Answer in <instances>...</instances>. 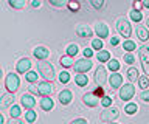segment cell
Segmentation results:
<instances>
[{
  "label": "cell",
  "instance_id": "cell-50",
  "mask_svg": "<svg viewBox=\"0 0 149 124\" xmlns=\"http://www.w3.org/2000/svg\"><path fill=\"white\" fill-rule=\"evenodd\" d=\"M40 5H42L40 0H33V3H31V6H33V8H39Z\"/></svg>",
  "mask_w": 149,
  "mask_h": 124
},
{
  "label": "cell",
  "instance_id": "cell-27",
  "mask_svg": "<svg viewBox=\"0 0 149 124\" xmlns=\"http://www.w3.org/2000/svg\"><path fill=\"white\" fill-rule=\"evenodd\" d=\"M20 113H22L20 105L13 104L11 107H9V116H11V118H19V116H20Z\"/></svg>",
  "mask_w": 149,
  "mask_h": 124
},
{
  "label": "cell",
  "instance_id": "cell-4",
  "mask_svg": "<svg viewBox=\"0 0 149 124\" xmlns=\"http://www.w3.org/2000/svg\"><path fill=\"white\" fill-rule=\"evenodd\" d=\"M138 56H140V62H141V68L144 75H149V47L148 45H141L138 48Z\"/></svg>",
  "mask_w": 149,
  "mask_h": 124
},
{
  "label": "cell",
  "instance_id": "cell-42",
  "mask_svg": "<svg viewBox=\"0 0 149 124\" xmlns=\"http://www.w3.org/2000/svg\"><path fill=\"white\" fill-rule=\"evenodd\" d=\"M143 0H134V5H132V10H137V11H141L143 10Z\"/></svg>",
  "mask_w": 149,
  "mask_h": 124
},
{
  "label": "cell",
  "instance_id": "cell-54",
  "mask_svg": "<svg viewBox=\"0 0 149 124\" xmlns=\"http://www.w3.org/2000/svg\"><path fill=\"white\" fill-rule=\"evenodd\" d=\"M107 124H118V123H113V121H112V123H107Z\"/></svg>",
  "mask_w": 149,
  "mask_h": 124
},
{
  "label": "cell",
  "instance_id": "cell-35",
  "mask_svg": "<svg viewBox=\"0 0 149 124\" xmlns=\"http://www.w3.org/2000/svg\"><path fill=\"white\" fill-rule=\"evenodd\" d=\"M59 82H61V84H68V82H70V73L68 71H61L59 73Z\"/></svg>",
  "mask_w": 149,
  "mask_h": 124
},
{
  "label": "cell",
  "instance_id": "cell-7",
  "mask_svg": "<svg viewBox=\"0 0 149 124\" xmlns=\"http://www.w3.org/2000/svg\"><path fill=\"white\" fill-rule=\"evenodd\" d=\"M82 103L87 105V107H90V109H95L98 104L101 103V98L98 96L95 91H88V93H86L82 96Z\"/></svg>",
  "mask_w": 149,
  "mask_h": 124
},
{
  "label": "cell",
  "instance_id": "cell-17",
  "mask_svg": "<svg viewBox=\"0 0 149 124\" xmlns=\"http://www.w3.org/2000/svg\"><path fill=\"white\" fill-rule=\"evenodd\" d=\"M72 99H73V95L68 89H65L59 93V103L62 105H68L70 103H72Z\"/></svg>",
  "mask_w": 149,
  "mask_h": 124
},
{
  "label": "cell",
  "instance_id": "cell-14",
  "mask_svg": "<svg viewBox=\"0 0 149 124\" xmlns=\"http://www.w3.org/2000/svg\"><path fill=\"white\" fill-rule=\"evenodd\" d=\"M33 56H34L37 61H47V57L50 56V50L45 47H36L33 50Z\"/></svg>",
  "mask_w": 149,
  "mask_h": 124
},
{
  "label": "cell",
  "instance_id": "cell-19",
  "mask_svg": "<svg viewBox=\"0 0 149 124\" xmlns=\"http://www.w3.org/2000/svg\"><path fill=\"white\" fill-rule=\"evenodd\" d=\"M74 82H76L78 87H86L88 84V78H87V75H84V73H78V75L74 76Z\"/></svg>",
  "mask_w": 149,
  "mask_h": 124
},
{
  "label": "cell",
  "instance_id": "cell-2",
  "mask_svg": "<svg viewBox=\"0 0 149 124\" xmlns=\"http://www.w3.org/2000/svg\"><path fill=\"white\" fill-rule=\"evenodd\" d=\"M19 85H20V79L16 73H8L6 78H5V87H6L8 93H16L19 90Z\"/></svg>",
  "mask_w": 149,
  "mask_h": 124
},
{
  "label": "cell",
  "instance_id": "cell-23",
  "mask_svg": "<svg viewBox=\"0 0 149 124\" xmlns=\"http://www.w3.org/2000/svg\"><path fill=\"white\" fill-rule=\"evenodd\" d=\"M137 34H138V37H140V40H141V42H146V40L149 39V30L144 28V26H138Z\"/></svg>",
  "mask_w": 149,
  "mask_h": 124
},
{
  "label": "cell",
  "instance_id": "cell-52",
  "mask_svg": "<svg viewBox=\"0 0 149 124\" xmlns=\"http://www.w3.org/2000/svg\"><path fill=\"white\" fill-rule=\"evenodd\" d=\"M0 124H5V116H3V113H0Z\"/></svg>",
  "mask_w": 149,
  "mask_h": 124
},
{
  "label": "cell",
  "instance_id": "cell-31",
  "mask_svg": "<svg viewBox=\"0 0 149 124\" xmlns=\"http://www.w3.org/2000/svg\"><path fill=\"white\" fill-rule=\"evenodd\" d=\"M36 118H37V113H36L33 109H28L26 112H25V119H26V123H34Z\"/></svg>",
  "mask_w": 149,
  "mask_h": 124
},
{
  "label": "cell",
  "instance_id": "cell-25",
  "mask_svg": "<svg viewBox=\"0 0 149 124\" xmlns=\"http://www.w3.org/2000/svg\"><path fill=\"white\" fill-rule=\"evenodd\" d=\"M127 78H129V81H130V82H135V81H138L140 75H138V70H137V68L130 67L129 70H127Z\"/></svg>",
  "mask_w": 149,
  "mask_h": 124
},
{
  "label": "cell",
  "instance_id": "cell-48",
  "mask_svg": "<svg viewBox=\"0 0 149 124\" xmlns=\"http://www.w3.org/2000/svg\"><path fill=\"white\" fill-rule=\"evenodd\" d=\"M118 44H120V39H118V37H113V36H112V39H110V45H112V47H116Z\"/></svg>",
  "mask_w": 149,
  "mask_h": 124
},
{
  "label": "cell",
  "instance_id": "cell-30",
  "mask_svg": "<svg viewBox=\"0 0 149 124\" xmlns=\"http://www.w3.org/2000/svg\"><path fill=\"white\" fill-rule=\"evenodd\" d=\"M138 85H140V89H141V90H148V87H149V79H148L146 75H141V76L138 78Z\"/></svg>",
  "mask_w": 149,
  "mask_h": 124
},
{
  "label": "cell",
  "instance_id": "cell-45",
  "mask_svg": "<svg viewBox=\"0 0 149 124\" xmlns=\"http://www.w3.org/2000/svg\"><path fill=\"white\" fill-rule=\"evenodd\" d=\"M84 57H93V50H90V48H86L84 50Z\"/></svg>",
  "mask_w": 149,
  "mask_h": 124
},
{
  "label": "cell",
  "instance_id": "cell-29",
  "mask_svg": "<svg viewBox=\"0 0 149 124\" xmlns=\"http://www.w3.org/2000/svg\"><path fill=\"white\" fill-rule=\"evenodd\" d=\"M59 64H61V67H64V68H70V67H73V61H72V57H70V56H64V57H61V59H59Z\"/></svg>",
  "mask_w": 149,
  "mask_h": 124
},
{
  "label": "cell",
  "instance_id": "cell-46",
  "mask_svg": "<svg viewBox=\"0 0 149 124\" xmlns=\"http://www.w3.org/2000/svg\"><path fill=\"white\" fill-rule=\"evenodd\" d=\"M28 90H30V93L31 95H39V91H37V85H30V87H28Z\"/></svg>",
  "mask_w": 149,
  "mask_h": 124
},
{
  "label": "cell",
  "instance_id": "cell-32",
  "mask_svg": "<svg viewBox=\"0 0 149 124\" xmlns=\"http://www.w3.org/2000/svg\"><path fill=\"white\" fill-rule=\"evenodd\" d=\"M120 65H121V64L116 61V59H110V61L107 62V68H109L110 71H118L120 70Z\"/></svg>",
  "mask_w": 149,
  "mask_h": 124
},
{
  "label": "cell",
  "instance_id": "cell-18",
  "mask_svg": "<svg viewBox=\"0 0 149 124\" xmlns=\"http://www.w3.org/2000/svg\"><path fill=\"white\" fill-rule=\"evenodd\" d=\"M39 105H40L42 110H45V112H50V110L54 107V103H53V99H51L50 96H42V99L39 101Z\"/></svg>",
  "mask_w": 149,
  "mask_h": 124
},
{
  "label": "cell",
  "instance_id": "cell-43",
  "mask_svg": "<svg viewBox=\"0 0 149 124\" xmlns=\"http://www.w3.org/2000/svg\"><path fill=\"white\" fill-rule=\"evenodd\" d=\"M140 99L144 101V103H149V89L141 91V95H140Z\"/></svg>",
  "mask_w": 149,
  "mask_h": 124
},
{
  "label": "cell",
  "instance_id": "cell-24",
  "mask_svg": "<svg viewBox=\"0 0 149 124\" xmlns=\"http://www.w3.org/2000/svg\"><path fill=\"white\" fill-rule=\"evenodd\" d=\"M129 16H130V20H132V22H137V24H140V22L143 20V12H141V11L132 10V11L129 12Z\"/></svg>",
  "mask_w": 149,
  "mask_h": 124
},
{
  "label": "cell",
  "instance_id": "cell-16",
  "mask_svg": "<svg viewBox=\"0 0 149 124\" xmlns=\"http://www.w3.org/2000/svg\"><path fill=\"white\" fill-rule=\"evenodd\" d=\"M20 105H22V107H25L26 110H28V109H33V107L36 105V99L33 98V95H30V93L22 95V98H20Z\"/></svg>",
  "mask_w": 149,
  "mask_h": 124
},
{
  "label": "cell",
  "instance_id": "cell-8",
  "mask_svg": "<svg viewBox=\"0 0 149 124\" xmlns=\"http://www.w3.org/2000/svg\"><path fill=\"white\" fill-rule=\"evenodd\" d=\"M134 95H135V87L132 84H124L120 89V99H123L124 103H127V101L132 99Z\"/></svg>",
  "mask_w": 149,
  "mask_h": 124
},
{
  "label": "cell",
  "instance_id": "cell-37",
  "mask_svg": "<svg viewBox=\"0 0 149 124\" xmlns=\"http://www.w3.org/2000/svg\"><path fill=\"white\" fill-rule=\"evenodd\" d=\"M48 3L51 6H54V8H62V6H65L67 5V0H48Z\"/></svg>",
  "mask_w": 149,
  "mask_h": 124
},
{
  "label": "cell",
  "instance_id": "cell-26",
  "mask_svg": "<svg viewBox=\"0 0 149 124\" xmlns=\"http://www.w3.org/2000/svg\"><path fill=\"white\" fill-rule=\"evenodd\" d=\"M123 48H124L127 53H132L134 50H137V45H135V42H134V40H130V39H126V40H124V44H123Z\"/></svg>",
  "mask_w": 149,
  "mask_h": 124
},
{
  "label": "cell",
  "instance_id": "cell-34",
  "mask_svg": "<svg viewBox=\"0 0 149 124\" xmlns=\"http://www.w3.org/2000/svg\"><path fill=\"white\" fill-rule=\"evenodd\" d=\"M124 112L127 113V115H134V113H137V112H138V105H137V104H134V103H129V104L124 107Z\"/></svg>",
  "mask_w": 149,
  "mask_h": 124
},
{
  "label": "cell",
  "instance_id": "cell-5",
  "mask_svg": "<svg viewBox=\"0 0 149 124\" xmlns=\"http://www.w3.org/2000/svg\"><path fill=\"white\" fill-rule=\"evenodd\" d=\"M118 115H120V110L116 109V107H106L104 110L101 112V115H100V119L102 123H112L113 119H116L118 118Z\"/></svg>",
  "mask_w": 149,
  "mask_h": 124
},
{
  "label": "cell",
  "instance_id": "cell-21",
  "mask_svg": "<svg viewBox=\"0 0 149 124\" xmlns=\"http://www.w3.org/2000/svg\"><path fill=\"white\" fill-rule=\"evenodd\" d=\"M14 93H8V95H3L2 96V103H0V107L5 109V107H8V105H13L14 103Z\"/></svg>",
  "mask_w": 149,
  "mask_h": 124
},
{
  "label": "cell",
  "instance_id": "cell-1",
  "mask_svg": "<svg viewBox=\"0 0 149 124\" xmlns=\"http://www.w3.org/2000/svg\"><path fill=\"white\" fill-rule=\"evenodd\" d=\"M37 70H39V75L44 78L45 81H53L54 76H56L54 67L47 61H39L37 62Z\"/></svg>",
  "mask_w": 149,
  "mask_h": 124
},
{
  "label": "cell",
  "instance_id": "cell-36",
  "mask_svg": "<svg viewBox=\"0 0 149 124\" xmlns=\"http://www.w3.org/2000/svg\"><path fill=\"white\" fill-rule=\"evenodd\" d=\"M67 6H68V10L72 11V12H76V11L79 10V8H81V5H79V2H76V0H68Z\"/></svg>",
  "mask_w": 149,
  "mask_h": 124
},
{
  "label": "cell",
  "instance_id": "cell-3",
  "mask_svg": "<svg viewBox=\"0 0 149 124\" xmlns=\"http://www.w3.org/2000/svg\"><path fill=\"white\" fill-rule=\"evenodd\" d=\"M116 30H118L121 37H126V39H129L130 34H132V26H130L129 20L124 19V17H120L116 20Z\"/></svg>",
  "mask_w": 149,
  "mask_h": 124
},
{
  "label": "cell",
  "instance_id": "cell-38",
  "mask_svg": "<svg viewBox=\"0 0 149 124\" xmlns=\"http://www.w3.org/2000/svg\"><path fill=\"white\" fill-rule=\"evenodd\" d=\"M112 99H113V98H112V96H107V95H104V96H102V98H101V105H102V107H110V105H112Z\"/></svg>",
  "mask_w": 149,
  "mask_h": 124
},
{
  "label": "cell",
  "instance_id": "cell-22",
  "mask_svg": "<svg viewBox=\"0 0 149 124\" xmlns=\"http://www.w3.org/2000/svg\"><path fill=\"white\" fill-rule=\"evenodd\" d=\"M96 59L98 62H109L110 61V53L107 50H101V51L96 53Z\"/></svg>",
  "mask_w": 149,
  "mask_h": 124
},
{
  "label": "cell",
  "instance_id": "cell-33",
  "mask_svg": "<svg viewBox=\"0 0 149 124\" xmlns=\"http://www.w3.org/2000/svg\"><path fill=\"white\" fill-rule=\"evenodd\" d=\"M78 51H79V48H78L76 44H72L67 47V56H70V57H74L78 54Z\"/></svg>",
  "mask_w": 149,
  "mask_h": 124
},
{
  "label": "cell",
  "instance_id": "cell-41",
  "mask_svg": "<svg viewBox=\"0 0 149 124\" xmlns=\"http://www.w3.org/2000/svg\"><path fill=\"white\" fill-rule=\"evenodd\" d=\"M123 57H124V62H126V64H129V65H132V64L135 62V57H134V54H132V53H126Z\"/></svg>",
  "mask_w": 149,
  "mask_h": 124
},
{
  "label": "cell",
  "instance_id": "cell-44",
  "mask_svg": "<svg viewBox=\"0 0 149 124\" xmlns=\"http://www.w3.org/2000/svg\"><path fill=\"white\" fill-rule=\"evenodd\" d=\"M70 124H88V121L86 118H76V119H73Z\"/></svg>",
  "mask_w": 149,
  "mask_h": 124
},
{
  "label": "cell",
  "instance_id": "cell-10",
  "mask_svg": "<svg viewBox=\"0 0 149 124\" xmlns=\"http://www.w3.org/2000/svg\"><path fill=\"white\" fill-rule=\"evenodd\" d=\"M95 82H96L98 87H102L107 82V70H106V67L100 65L95 70Z\"/></svg>",
  "mask_w": 149,
  "mask_h": 124
},
{
  "label": "cell",
  "instance_id": "cell-40",
  "mask_svg": "<svg viewBox=\"0 0 149 124\" xmlns=\"http://www.w3.org/2000/svg\"><path fill=\"white\" fill-rule=\"evenodd\" d=\"M90 2V5L95 8V10H101L102 6H104V0H88Z\"/></svg>",
  "mask_w": 149,
  "mask_h": 124
},
{
  "label": "cell",
  "instance_id": "cell-47",
  "mask_svg": "<svg viewBox=\"0 0 149 124\" xmlns=\"http://www.w3.org/2000/svg\"><path fill=\"white\" fill-rule=\"evenodd\" d=\"M8 124H25V123H23V121H20L19 118H11V119H9V123H8Z\"/></svg>",
  "mask_w": 149,
  "mask_h": 124
},
{
  "label": "cell",
  "instance_id": "cell-11",
  "mask_svg": "<svg viewBox=\"0 0 149 124\" xmlns=\"http://www.w3.org/2000/svg\"><path fill=\"white\" fill-rule=\"evenodd\" d=\"M53 84L51 81H42V82H37V91H39L40 96H50L53 93Z\"/></svg>",
  "mask_w": 149,
  "mask_h": 124
},
{
  "label": "cell",
  "instance_id": "cell-53",
  "mask_svg": "<svg viewBox=\"0 0 149 124\" xmlns=\"http://www.w3.org/2000/svg\"><path fill=\"white\" fill-rule=\"evenodd\" d=\"M146 25H148V30H149V19L146 20Z\"/></svg>",
  "mask_w": 149,
  "mask_h": 124
},
{
  "label": "cell",
  "instance_id": "cell-15",
  "mask_svg": "<svg viewBox=\"0 0 149 124\" xmlns=\"http://www.w3.org/2000/svg\"><path fill=\"white\" fill-rule=\"evenodd\" d=\"M95 33L100 39L109 37V26H107L104 22H100V24H96V26H95Z\"/></svg>",
  "mask_w": 149,
  "mask_h": 124
},
{
  "label": "cell",
  "instance_id": "cell-9",
  "mask_svg": "<svg viewBox=\"0 0 149 124\" xmlns=\"http://www.w3.org/2000/svg\"><path fill=\"white\" fill-rule=\"evenodd\" d=\"M74 33H76V36L81 37V39H90L93 36L92 28L88 25H86V24H78L76 28H74Z\"/></svg>",
  "mask_w": 149,
  "mask_h": 124
},
{
  "label": "cell",
  "instance_id": "cell-39",
  "mask_svg": "<svg viewBox=\"0 0 149 124\" xmlns=\"http://www.w3.org/2000/svg\"><path fill=\"white\" fill-rule=\"evenodd\" d=\"M92 48L101 51V50H102V39H93L92 40Z\"/></svg>",
  "mask_w": 149,
  "mask_h": 124
},
{
  "label": "cell",
  "instance_id": "cell-13",
  "mask_svg": "<svg viewBox=\"0 0 149 124\" xmlns=\"http://www.w3.org/2000/svg\"><path fill=\"white\" fill-rule=\"evenodd\" d=\"M30 68H31V61L28 57H23V59H20V61L16 64V70H17V73H20V75L28 73Z\"/></svg>",
  "mask_w": 149,
  "mask_h": 124
},
{
  "label": "cell",
  "instance_id": "cell-28",
  "mask_svg": "<svg viewBox=\"0 0 149 124\" xmlns=\"http://www.w3.org/2000/svg\"><path fill=\"white\" fill-rule=\"evenodd\" d=\"M37 78H39V75H37L36 71H28V73H25V79H26V82L28 84H34V82H37Z\"/></svg>",
  "mask_w": 149,
  "mask_h": 124
},
{
  "label": "cell",
  "instance_id": "cell-12",
  "mask_svg": "<svg viewBox=\"0 0 149 124\" xmlns=\"http://www.w3.org/2000/svg\"><path fill=\"white\" fill-rule=\"evenodd\" d=\"M109 84L112 90H118L123 87V76L118 71H112V75L109 76Z\"/></svg>",
  "mask_w": 149,
  "mask_h": 124
},
{
  "label": "cell",
  "instance_id": "cell-51",
  "mask_svg": "<svg viewBox=\"0 0 149 124\" xmlns=\"http://www.w3.org/2000/svg\"><path fill=\"white\" fill-rule=\"evenodd\" d=\"M143 6L146 8V10H149V0H143Z\"/></svg>",
  "mask_w": 149,
  "mask_h": 124
},
{
  "label": "cell",
  "instance_id": "cell-6",
  "mask_svg": "<svg viewBox=\"0 0 149 124\" xmlns=\"http://www.w3.org/2000/svg\"><path fill=\"white\" fill-rule=\"evenodd\" d=\"M92 67H93V62L88 57L78 59V61L73 64V68H74V71H76V73H87Z\"/></svg>",
  "mask_w": 149,
  "mask_h": 124
},
{
  "label": "cell",
  "instance_id": "cell-49",
  "mask_svg": "<svg viewBox=\"0 0 149 124\" xmlns=\"http://www.w3.org/2000/svg\"><path fill=\"white\" fill-rule=\"evenodd\" d=\"M95 93L100 96V98H102V96H104V90H102V87H98V89L95 90Z\"/></svg>",
  "mask_w": 149,
  "mask_h": 124
},
{
  "label": "cell",
  "instance_id": "cell-20",
  "mask_svg": "<svg viewBox=\"0 0 149 124\" xmlns=\"http://www.w3.org/2000/svg\"><path fill=\"white\" fill-rule=\"evenodd\" d=\"M8 5L13 10H23L26 6V0H8Z\"/></svg>",
  "mask_w": 149,
  "mask_h": 124
}]
</instances>
